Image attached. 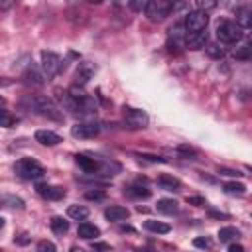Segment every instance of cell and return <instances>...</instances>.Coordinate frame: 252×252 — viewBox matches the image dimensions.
I'll list each match as a JSON object with an SVG mask.
<instances>
[{"label": "cell", "mask_w": 252, "mask_h": 252, "mask_svg": "<svg viewBox=\"0 0 252 252\" xmlns=\"http://www.w3.org/2000/svg\"><path fill=\"white\" fill-rule=\"evenodd\" d=\"M22 106L28 108L30 112H35L43 118H49V120H55V122H61L63 120V110L47 96H41V94H26L22 98Z\"/></svg>", "instance_id": "obj_1"}, {"label": "cell", "mask_w": 252, "mask_h": 252, "mask_svg": "<svg viewBox=\"0 0 252 252\" xmlns=\"http://www.w3.org/2000/svg\"><path fill=\"white\" fill-rule=\"evenodd\" d=\"M14 171H16L18 177L28 179V181L41 179V177L45 175V167H43L39 161L32 159V158H22V159H18L16 165H14Z\"/></svg>", "instance_id": "obj_2"}, {"label": "cell", "mask_w": 252, "mask_h": 252, "mask_svg": "<svg viewBox=\"0 0 252 252\" xmlns=\"http://www.w3.org/2000/svg\"><path fill=\"white\" fill-rule=\"evenodd\" d=\"M207 24H209V16H207L205 10H193V12H187L185 22H183L185 35H193V33L205 32V30H207Z\"/></svg>", "instance_id": "obj_3"}, {"label": "cell", "mask_w": 252, "mask_h": 252, "mask_svg": "<svg viewBox=\"0 0 252 252\" xmlns=\"http://www.w3.org/2000/svg\"><path fill=\"white\" fill-rule=\"evenodd\" d=\"M144 12H146L148 20L161 22L163 18H167L173 12V2H167V0H150V2H146Z\"/></svg>", "instance_id": "obj_4"}, {"label": "cell", "mask_w": 252, "mask_h": 252, "mask_svg": "<svg viewBox=\"0 0 252 252\" xmlns=\"http://www.w3.org/2000/svg\"><path fill=\"white\" fill-rule=\"evenodd\" d=\"M217 37L222 41V43H234L242 37V30L236 26V22L232 20H222L219 26H217Z\"/></svg>", "instance_id": "obj_5"}, {"label": "cell", "mask_w": 252, "mask_h": 252, "mask_svg": "<svg viewBox=\"0 0 252 252\" xmlns=\"http://www.w3.org/2000/svg\"><path fill=\"white\" fill-rule=\"evenodd\" d=\"M122 116H124V122H126L130 128H134V130L146 128L148 122H150L148 114H146L144 110H140V108H134V106H124V108H122Z\"/></svg>", "instance_id": "obj_6"}, {"label": "cell", "mask_w": 252, "mask_h": 252, "mask_svg": "<svg viewBox=\"0 0 252 252\" xmlns=\"http://www.w3.org/2000/svg\"><path fill=\"white\" fill-rule=\"evenodd\" d=\"M65 65L61 63V57L53 51H41V69L45 71L47 77H55Z\"/></svg>", "instance_id": "obj_7"}, {"label": "cell", "mask_w": 252, "mask_h": 252, "mask_svg": "<svg viewBox=\"0 0 252 252\" xmlns=\"http://www.w3.org/2000/svg\"><path fill=\"white\" fill-rule=\"evenodd\" d=\"M100 132V126L94 124V122H79L71 128V134L73 138H79V140H89V138H94L98 136Z\"/></svg>", "instance_id": "obj_8"}, {"label": "cell", "mask_w": 252, "mask_h": 252, "mask_svg": "<svg viewBox=\"0 0 252 252\" xmlns=\"http://www.w3.org/2000/svg\"><path fill=\"white\" fill-rule=\"evenodd\" d=\"M96 73V65L91 63V61H85V63H79L77 71H75V87H85Z\"/></svg>", "instance_id": "obj_9"}, {"label": "cell", "mask_w": 252, "mask_h": 252, "mask_svg": "<svg viewBox=\"0 0 252 252\" xmlns=\"http://www.w3.org/2000/svg\"><path fill=\"white\" fill-rule=\"evenodd\" d=\"M35 189H37V193H39L43 199H49V201H59V199H63L65 193H67L63 187H59V185H47V183H39Z\"/></svg>", "instance_id": "obj_10"}, {"label": "cell", "mask_w": 252, "mask_h": 252, "mask_svg": "<svg viewBox=\"0 0 252 252\" xmlns=\"http://www.w3.org/2000/svg\"><path fill=\"white\" fill-rule=\"evenodd\" d=\"M75 161H77V165L85 173H96V171H100V163L94 158H89L87 154H77L75 156Z\"/></svg>", "instance_id": "obj_11"}, {"label": "cell", "mask_w": 252, "mask_h": 252, "mask_svg": "<svg viewBox=\"0 0 252 252\" xmlns=\"http://www.w3.org/2000/svg\"><path fill=\"white\" fill-rule=\"evenodd\" d=\"M35 142H39L41 146H57V144H61L63 140H61L59 134H55V132H51V130H37V132H35Z\"/></svg>", "instance_id": "obj_12"}, {"label": "cell", "mask_w": 252, "mask_h": 252, "mask_svg": "<svg viewBox=\"0 0 252 252\" xmlns=\"http://www.w3.org/2000/svg\"><path fill=\"white\" fill-rule=\"evenodd\" d=\"M158 185H159L163 191H173V193L181 189V181H179L177 177L169 175V173H161V175L158 177Z\"/></svg>", "instance_id": "obj_13"}, {"label": "cell", "mask_w": 252, "mask_h": 252, "mask_svg": "<svg viewBox=\"0 0 252 252\" xmlns=\"http://www.w3.org/2000/svg\"><path fill=\"white\" fill-rule=\"evenodd\" d=\"M24 81L28 83V85H43L45 83V75L35 67V65H30L28 69H26V73H24Z\"/></svg>", "instance_id": "obj_14"}, {"label": "cell", "mask_w": 252, "mask_h": 252, "mask_svg": "<svg viewBox=\"0 0 252 252\" xmlns=\"http://www.w3.org/2000/svg\"><path fill=\"white\" fill-rule=\"evenodd\" d=\"M104 217H106L108 220H124V219L130 217V211H128L126 207H122V205H110V207L104 211Z\"/></svg>", "instance_id": "obj_15"}, {"label": "cell", "mask_w": 252, "mask_h": 252, "mask_svg": "<svg viewBox=\"0 0 252 252\" xmlns=\"http://www.w3.org/2000/svg\"><path fill=\"white\" fill-rule=\"evenodd\" d=\"M124 193H126L128 197H132V199H148V197L152 195V191H150L146 185H140V183L128 185V187L124 189Z\"/></svg>", "instance_id": "obj_16"}, {"label": "cell", "mask_w": 252, "mask_h": 252, "mask_svg": "<svg viewBox=\"0 0 252 252\" xmlns=\"http://www.w3.org/2000/svg\"><path fill=\"white\" fill-rule=\"evenodd\" d=\"M77 234L81 238H85V240H93V238H96L100 234V228L94 226V224H91V222H81L79 228H77Z\"/></svg>", "instance_id": "obj_17"}, {"label": "cell", "mask_w": 252, "mask_h": 252, "mask_svg": "<svg viewBox=\"0 0 252 252\" xmlns=\"http://www.w3.org/2000/svg\"><path fill=\"white\" fill-rule=\"evenodd\" d=\"M207 43V32H199L193 35H185V45L189 49H201Z\"/></svg>", "instance_id": "obj_18"}, {"label": "cell", "mask_w": 252, "mask_h": 252, "mask_svg": "<svg viewBox=\"0 0 252 252\" xmlns=\"http://www.w3.org/2000/svg\"><path fill=\"white\" fill-rule=\"evenodd\" d=\"M236 26H238L240 30L250 28V8H248V6L236 8Z\"/></svg>", "instance_id": "obj_19"}, {"label": "cell", "mask_w": 252, "mask_h": 252, "mask_svg": "<svg viewBox=\"0 0 252 252\" xmlns=\"http://www.w3.org/2000/svg\"><path fill=\"white\" fill-rule=\"evenodd\" d=\"M49 226H51V230H53L55 234L63 236V234H67V230H69V220H65L63 217H51Z\"/></svg>", "instance_id": "obj_20"}, {"label": "cell", "mask_w": 252, "mask_h": 252, "mask_svg": "<svg viewBox=\"0 0 252 252\" xmlns=\"http://www.w3.org/2000/svg\"><path fill=\"white\" fill-rule=\"evenodd\" d=\"M158 211L163 213V215H173L179 211V205L175 199H159L158 201Z\"/></svg>", "instance_id": "obj_21"}, {"label": "cell", "mask_w": 252, "mask_h": 252, "mask_svg": "<svg viewBox=\"0 0 252 252\" xmlns=\"http://www.w3.org/2000/svg\"><path fill=\"white\" fill-rule=\"evenodd\" d=\"M144 228L150 230V232H158V234H165V232L171 230V226L167 222H161V220H146Z\"/></svg>", "instance_id": "obj_22"}, {"label": "cell", "mask_w": 252, "mask_h": 252, "mask_svg": "<svg viewBox=\"0 0 252 252\" xmlns=\"http://www.w3.org/2000/svg\"><path fill=\"white\" fill-rule=\"evenodd\" d=\"M222 189H224V193H228V195H238V197H242V195L246 193V185L240 183V181H226V183L222 185Z\"/></svg>", "instance_id": "obj_23"}, {"label": "cell", "mask_w": 252, "mask_h": 252, "mask_svg": "<svg viewBox=\"0 0 252 252\" xmlns=\"http://www.w3.org/2000/svg\"><path fill=\"white\" fill-rule=\"evenodd\" d=\"M67 215H69L71 219H75V220H85V219L89 217V209H87L85 205H69Z\"/></svg>", "instance_id": "obj_24"}, {"label": "cell", "mask_w": 252, "mask_h": 252, "mask_svg": "<svg viewBox=\"0 0 252 252\" xmlns=\"http://www.w3.org/2000/svg\"><path fill=\"white\" fill-rule=\"evenodd\" d=\"M240 236V230L234 228V226H224L219 230V240L220 242H232V240H238Z\"/></svg>", "instance_id": "obj_25"}, {"label": "cell", "mask_w": 252, "mask_h": 252, "mask_svg": "<svg viewBox=\"0 0 252 252\" xmlns=\"http://www.w3.org/2000/svg\"><path fill=\"white\" fill-rule=\"evenodd\" d=\"M16 122H18V118L14 114H10L8 110L0 108V126L2 128H12V126H16Z\"/></svg>", "instance_id": "obj_26"}, {"label": "cell", "mask_w": 252, "mask_h": 252, "mask_svg": "<svg viewBox=\"0 0 252 252\" xmlns=\"http://www.w3.org/2000/svg\"><path fill=\"white\" fill-rule=\"evenodd\" d=\"M205 49H207L209 57H213V59H222L224 57V51H222V47L219 43H209Z\"/></svg>", "instance_id": "obj_27"}, {"label": "cell", "mask_w": 252, "mask_h": 252, "mask_svg": "<svg viewBox=\"0 0 252 252\" xmlns=\"http://www.w3.org/2000/svg\"><path fill=\"white\" fill-rule=\"evenodd\" d=\"M177 154L183 156V158H187V159H195V158H197V150L191 148V146H187V144L177 146Z\"/></svg>", "instance_id": "obj_28"}, {"label": "cell", "mask_w": 252, "mask_h": 252, "mask_svg": "<svg viewBox=\"0 0 252 252\" xmlns=\"http://www.w3.org/2000/svg\"><path fill=\"white\" fill-rule=\"evenodd\" d=\"M250 51H252V45L250 43H244L242 47L234 49V57L236 59H242V61H248L250 59Z\"/></svg>", "instance_id": "obj_29"}, {"label": "cell", "mask_w": 252, "mask_h": 252, "mask_svg": "<svg viewBox=\"0 0 252 252\" xmlns=\"http://www.w3.org/2000/svg\"><path fill=\"white\" fill-rule=\"evenodd\" d=\"M37 252H57V248L51 240H39L37 242Z\"/></svg>", "instance_id": "obj_30"}, {"label": "cell", "mask_w": 252, "mask_h": 252, "mask_svg": "<svg viewBox=\"0 0 252 252\" xmlns=\"http://www.w3.org/2000/svg\"><path fill=\"white\" fill-rule=\"evenodd\" d=\"M104 197H106V193H104V191H98V189L85 193V199H89V201H102Z\"/></svg>", "instance_id": "obj_31"}, {"label": "cell", "mask_w": 252, "mask_h": 252, "mask_svg": "<svg viewBox=\"0 0 252 252\" xmlns=\"http://www.w3.org/2000/svg\"><path fill=\"white\" fill-rule=\"evenodd\" d=\"M138 158H140V159H146V161H154V163H156V161H158V163H163V161H165L163 158H159V156H150V154H138Z\"/></svg>", "instance_id": "obj_32"}, {"label": "cell", "mask_w": 252, "mask_h": 252, "mask_svg": "<svg viewBox=\"0 0 252 252\" xmlns=\"http://www.w3.org/2000/svg\"><path fill=\"white\" fill-rule=\"evenodd\" d=\"M185 201H187L189 205H195V207H203V205H207L203 197H187Z\"/></svg>", "instance_id": "obj_33"}, {"label": "cell", "mask_w": 252, "mask_h": 252, "mask_svg": "<svg viewBox=\"0 0 252 252\" xmlns=\"http://www.w3.org/2000/svg\"><path fill=\"white\" fill-rule=\"evenodd\" d=\"M219 173H220V175H228V177H238V175H242L240 171H234V169H226V167H219Z\"/></svg>", "instance_id": "obj_34"}, {"label": "cell", "mask_w": 252, "mask_h": 252, "mask_svg": "<svg viewBox=\"0 0 252 252\" xmlns=\"http://www.w3.org/2000/svg\"><path fill=\"white\" fill-rule=\"evenodd\" d=\"M193 244H195L197 248H209V246H211V240H209V238H195Z\"/></svg>", "instance_id": "obj_35"}, {"label": "cell", "mask_w": 252, "mask_h": 252, "mask_svg": "<svg viewBox=\"0 0 252 252\" xmlns=\"http://www.w3.org/2000/svg\"><path fill=\"white\" fill-rule=\"evenodd\" d=\"M128 6H130L132 10H144V8H146V2H130Z\"/></svg>", "instance_id": "obj_36"}, {"label": "cell", "mask_w": 252, "mask_h": 252, "mask_svg": "<svg viewBox=\"0 0 252 252\" xmlns=\"http://www.w3.org/2000/svg\"><path fill=\"white\" fill-rule=\"evenodd\" d=\"M14 242H18V244H28L30 238H28V234H20L18 238H14Z\"/></svg>", "instance_id": "obj_37"}, {"label": "cell", "mask_w": 252, "mask_h": 252, "mask_svg": "<svg viewBox=\"0 0 252 252\" xmlns=\"http://www.w3.org/2000/svg\"><path fill=\"white\" fill-rule=\"evenodd\" d=\"M93 248H94V250H110V244H102V242H96V244H94V242H93Z\"/></svg>", "instance_id": "obj_38"}, {"label": "cell", "mask_w": 252, "mask_h": 252, "mask_svg": "<svg viewBox=\"0 0 252 252\" xmlns=\"http://www.w3.org/2000/svg\"><path fill=\"white\" fill-rule=\"evenodd\" d=\"M228 252H244V246L242 244H230L228 246Z\"/></svg>", "instance_id": "obj_39"}, {"label": "cell", "mask_w": 252, "mask_h": 252, "mask_svg": "<svg viewBox=\"0 0 252 252\" xmlns=\"http://www.w3.org/2000/svg\"><path fill=\"white\" fill-rule=\"evenodd\" d=\"M209 215H211V217H217V219H228L226 213H219V211H209Z\"/></svg>", "instance_id": "obj_40"}, {"label": "cell", "mask_w": 252, "mask_h": 252, "mask_svg": "<svg viewBox=\"0 0 252 252\" xmlns=\"http://www.w3.org/2000/svg\"><path fill=\"white\" fill-rule=\"evenodd\" d=\"M215 6V2H199V10H203V8H213Z\"/></svg>", "instance_id": "obj_41"}, {"label": "cell", "mask_w": 252, "mask_h": 252, "mask_svg": "<svg viewBox=\"0 0 252 252\" xmlns=\"http://www.w3.org/2000/svg\"><path fill=\"white\" fill-rule=\"evenodd\" d=\"M14 6V2H2L0 0V10H8V8H12Z\"/></svg>", "instance_id": "obj_42"}, {"label": "cell", "mask_w": 252, "mask_h": 252, "mask_svg": "<svg viewBox=\"0 0 252 252\" xmlns=\"http://www.w3.org/2000/svg\"><path fill=\"white\" fill-rule=\"evenodd\" d=\"M120 230H122V232H132V230H134V228H132V226H122V228H120Z\"/></svg>", "instance_id": "obj_43"}, {"label": "cell", "mask_w": 252, "mask_h": 252, "mask_svg": "<svg viewBox=\"0 0 252 252\" xmlns=\"http://www.w3.org/2000/svg\"><path fill=\"white\" fill-rule=\"evenodd\" d=\"M69 252H85V250H83V248H79V246H73Z\"/></svg>", "instance_id": "obj_44"}, {"label": "cell", "mask_w": 252, "mask_h": 252, "mask_svg": "<svg viewBox=\"0 0 252 252\" xmlns=\"http://www.w3.org/2000/svg\"><path fill=\"white\" fill-rule=\"evenodd\" d=\"M4 224H6V219H4V217H0V228H2Z\"/></svg>", "instance_id": "obj_45"}, {"label": "cell", "mask_w": 252, "mask_h": 252, "mask_svg": "<svg viewBox=\"0 0 252 252\" xmlns=\"http://www.w3.org/2000/svg\"><path fill=\"white\" fill-rule=\"evenodd\" d=\"M0 106H4V98L2 96H0Z\"/></svg>", "instance_id": "obj_46"}, {"label": "cell", "mask_w": 252, "mask_h": 252, "mask_svg": "<svg viewBox=\"0 0 252 252\" xmlns=\"http://www.w3.org/2000/svg\"><path fill=\"white\" fill-rule=\"evenodd\" d=\"M0 207H2V205H0Z\"/></svg>", "instance_id": "obj_47"}]
</instances>
